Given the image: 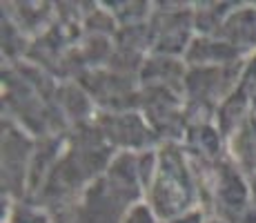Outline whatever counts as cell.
Returning <instances> with one entry per match:
<instances>
[]
</instances>
